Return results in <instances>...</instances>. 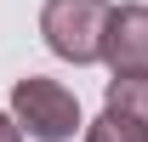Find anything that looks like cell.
<instances>
[{
	"instance_id": "277c9868",
	"label": "cell",
	"mask_w": 148,
	"mask_h": 142,
	"mask_svg": "<svg viewBox=\"0 0 148 142\" xmlns=\"http://www.w3.org/2000/svg\"><path fill=\"white\" fill-rule=\"evenodd\" d=\"M103 108H114V114L148 125V74H114V80H108V102H103Z\"/></svg>"
},
{
	"instance_id": "5b68a950",
	"label": "cell",
	"mask_w": 148,
	"mask_h": 142,
	"mask_svg": "<svg viewBox=\"0 0 148 142\" xmlns=\"http://www.w3.org/2000/svg\"><path fill=\"white\" fill-rule=\"evenodd\" d=\"M86 142H148V125H137V119H125V114L103 108V114L86 125Z\"/></svg>"
},
{
	"instance_id": "7a4b0ae2",
	"label": "cell",
	"mask_w": 148,
	"mask_h": 142,
	"mask_svg": "<svg viewBox=\"0 0 148 142\" xmlns=\"http://www.w3.org/2000/svg\"><path fill=\"white\" fill-rule=\"evenodd\" d=\"M12 114H17V125L34 142H69L74 131H80V102H74V91L57 85V80H46V74H29V80L12 85Z\"/></svg>"
},
{
	"instance_id": "6da1fadb",
	"label": "cell",
	"mask_w": 148,
	"mask_h": 142,
	"mask_svg": "<svg viewBox=\"0 0 148 142\" xmlns=\"http://www.w3.org/2000/svg\"><path fill=\"white\" fill-rule=\"evenodd\" d=\"M108 23H114L108 0H46V6H40V34H46V46H51V57L74 63V68L103 63Z\"/></svg>"
},
{
	"instance_id": "8992f818",
	"label": "cell",
	"mask_w": 148,
	"mask_h": 142,
	"mask_svg": "<svg viewBox=\"0 0 148 142\" xmlns=\"http://www.w3.org/2000/svg\"><path fill=\"white\" fill-rule=\"evenodd\" d=\"M23 137H29V131L17 125V114H0V142H23Z\"/></svg>"
},
{
	"instance_id": "3957f363",
	"label": "cell",
	"mask_w": 148,
	"mask_h": 142,
	"mask_svg": "<svg viewBox=\"0 0 148 142\" xmlns=\"http://www.w3.org/2000/svg\"><path fill=\"white\" fill-rule=\"evenodd\" d=\"M103 63L114 74H148V6H114Z\"/></svg>"
}]
</instances>
